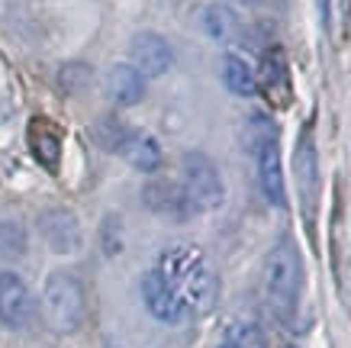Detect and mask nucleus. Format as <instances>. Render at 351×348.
Masks as SVG:
<instances>
[{
  "instance_id": "obj_1",
  "label": "nucleus",
  "mask_w": 351,
  "mask_h": 348,
  "mask_svg": "<svg viewBox=\"0 0 351 348\" xmlns=\"http://www.w3.org/2000/svg\"><path fill=\"white\" fill-rule=\"evenodd\" d=\"M155 271L174 290V297L181 300L191 316H203V313L213 310L219 281H216L206 255L197 245H171V248H165Z\"/></svg>"
},
{
  "instance_id": "obj_2",
  "label": "nucleus",
  "mask_w": 351,
  "mask_h": 348,
  "mask_svg": "<svg viewBox=\"0 0 351 348\" xmlns=\"http://www.w3.org/2000/svg\"><path fill=\"white\" fill-rule=\"evenodd\" d=\"M300 294H303V258L297 245L284 239L265 258V300L277 313V319L287 323L297 313Z\"/></svg>"
},
{
  "instance_id": "obj_3",
  "label": "nucleus",
  "mask_w": 351,
  "mask_h": 348,
  "mask_svg": "<svg viewBox=\"0 0 351 348\" xmlns=\"http://www.w3.org/2000/svg\"><path fill=\"white\" fill-rule=\"evenodd\" d=\"M43 323L52 329L55 336H71L84 326L87 316V297H84V284L68 271H55L45 277L43 287Z\"/></svg>"
},
{
  "instance_id": "obj_4",
  "label": "nucleus",
  "mask_w": 351,
  "mask_h": 348,
  "mask_svg": "<svg viewBox=\"0 0 351 348\" xmlns=\"http://www.w3.org/2000/svg\"><path fill=\"white\" fill-rule=\"evenodd\" d=\"M181 190L187 197V203L193 207V213L219 210L226 200L223 174L213 165V159L197 152V148L181 155Z\"/></svg>"
},
{
  "instance_id": "obj_5",
  "label": "nucleus",
  "mask_w": 351,
  "mask_h": 348,
  "mask_svg": "<svg viewBox=\"0 0 351 348\" xmlns=\"http://www.w3.org/2000/svg\"><path fill=\"white\" fill-rule=\"evenodd\" d=\"M248 142H252V148H255L258 181H261L265 197L274 203V207H284V203H287V194H284V174H280V152H277L274 129H271V123H267L265 116H252Z\"/></svg>"
},
{
  "instance_id": "obj_6",
  "label": "nucleus",
  "mask_w": 351,
  "mask_h": 348,
  "mask_svg": "<svg viewBox=\"0 0 351 348\" xmlns=\"http://www.w3.org/2000/svg\"><path fill=\"white\" fill-rule=\"evenodd\" d=\"M39 235L45 239V245L52 248L55 255H75L84 242V235H81V222L71 210H64V207H52V210H43L39 213Z\"/></svg>"
},
{
  "instance_id": "obj_7",
  "label": "nucleus",
  "mask_w": 351,
  "mask_h": 348,
  "mask_svg": "<svg viewBox=\"0 0 351 348\" xmlns=\"http://www.w3.org/2000/svg\"><path fill=\"white\" fill-rule=\"evenodd\" d=\"M129 58L142 78H161L174 65V52H171L168 39L158 32H136L129 43Z\"/></svg>"
},
{
  "instance_id": "obj_8",
  "label": "nucleus",
  "mask_w": 351,
  "mask_h": 348,
  "mask_svg": "<svg viewBox=\"0 0 351 348\" xmlns=\"http://www.w3.org/2000/svg\"><path fill=\"white\" fill-rule=\"evenodd\" d=\"M36 316V303L29 297V287L20 275L0 271V323L7 329H26Z\"/></svg>"
},
{
  "instance_id": "obj_9",
  "label": "nucleus",
  "mask_w": 351,
  "mask_h": 348,
  "mask_svg": "<svg viewBox=\"0 0 351 348\" xmlns=\"http://www.w3.org/2000/svg\"><path fill=\"white\" fill-rule=\"evenodd\" d=\"M142 300H145V310H149L152 316L158 319V323H168V326H174V323H184V319H191V313L184 310V303L174 297V290H171L165 281H161V275L152 268L149 275L142 277Z\"/></svg>"
},
{
  "instance_id": "obj_10",
  "label": "nucleus",
  "mask_w": 351,
  "mask_h": 348,
  "mask_svg": "<svg viewBox=\"0 0 351 348\" xmlns=\"http://www.w3.org/2000/svg\"><path fill=\"white\" fill-rule=\"evenodd\" d=\"M293 171H297V190L300 200L306 207V213L316 210V200H319V159H316V146H313V136L309 129L303 132L297 146V155H293Z\"/></svg>"
},
{
  "instance_id": "obj_11",
  "label": "nucleus",
  "mask_w": 351,
  "mask_h": 348,
  "mask_svg": "<svg viewBox=\"0 0 351 348\" xmlns=\"http://www.w3.org/2000/svg\"><path fill=\"white\" fill-rule=\"evenodd\" d=\"M26 139H29V148L39 165H45L49 171L58 168V159H62V132H58V126H55L52 119L32 116L29 129H26Z\"/></svg>"
},
{
  "instance_id": "obj_12",
  "label": "nucleus",
  "mask_w": 351,
  "mask_h": 348,
  "mask_svg": "<svg viewBox=\"0 0 351 348\" xmlns=\"http://www.w3.org/2000/svg\"><path fill=\"white\" fill-rule=\"evenodd\" d=\"M117 152L136 171H145V174H149V171L161 168V146L149 136V132H126V136L119 139Z\"/></svg>"
},
{
  "instance_id": "obj_13",
  "label": "nucleus",
  "mask_w": 351,
  "mask_h": 348,
  "mask_svg": "<svg viewBox=\"0 0 351 348\" xmlns=\"http://www.w3.org/2000/svg\"><path fill=\"white\" fill-rule=\"evenodd\" d=\"M107 91L119 106H136L145 97V78L132 65H113L107 74Z\"/></svg>"
},
{
  "instance_id": "obj_14",
  "label": "nucleus",
  "mask_w": 351,
  "mask_h": 348,
  "mask_svg": "<svg viewBox=\"0 0 351 348\" xmlns=\"http://www.w3.org/2000/svg\"><path fill=\"white\" fill-rule=\"evenodd\" d=\"M203 32L213 39V43H235L242 36V20L232 7L226 3H210L203 10Z\"/></svg>"
},
{
  "instance_id": "obj_15",
  "label": "nucleus",
  "mask_w": 351,
  "mask_h": 348,
  "mask_svg": "<svg viewBox=\"0 0 351 348\" xmlns=\"http://www.w3.org/2000/svg\"><path fill=\"white\" fill-rule=\"evenodd\" d=\"M145 200L155 213H168V216H191L193 207L184 197L181 184H168V181H158V184H149L145 187Z\"/></svg>"
},
{
  "instance_id": "obj_16",
  "label": "nucleus",
  "mask_w": 351,
  "mask_h": 348,
  "mask_svg": "<svg viewBox=\"0 0 351 348\" xmlns=\"http://www.w3.org/2000/svg\"><path fill=\"white\" fill-rule=\"evenodd\" d=\"M261 81H265V91L271 97H277L280 104H290V68H287V58H284L280 49H271V52L265 55Z\"/></svg>"
},
{
  "instance_id": "obj_17",
  "label": "nucleus",
  "mask_w": 351,
  "mask_h": 348,
  "mask_svg": "<svg viewBox=\"0 0 351 348\" xmlns=\"http://www.w3.org/2000/svg\"><path fill=\"white\" fill-rule=\"evenodd\" d=\"M223 84L232 91L235 97H255L258 94V78L248 68L245 58L239 55H223Z\"/></svg>"
},
{
  "instance_id": "obj_18",
  "label": "nucleus",
  "mask_w": 351,
  "mask_h": 348,
  "mask_svg": "<svg viewBox=\"0 0 351 348\" xmlns=\"http://www.w3.org/2000/svg\"><path fill=\"white\" fill-rule=\"evenodd\" d=\"M226 338H229L232 345H239V348H267L265 329L255 326V323H242V326H235Z\"/></svg>"
},
{
  "instance_id": "obj_19",
  "label": "nucleus",
  "mask_w": 351,
  "mask_h": 348,
  "mask_svg": "<svg viewBox=\"0 0 351 348\" xmlns=\"http://www.w3.org/2000/svg\"><path fill=\"white\" fill-rule=\"evenodd\" d=\"M26 248V239H23L20 222H0V252L3 255H23Z\"/></svg>"
},
{
  "instance_id": "obj_20",
  "label": "nucleus",
  "mask_w": 351,
  "mask_h": 348,
  "mask_svg": "<svg viewBox=\"0 0 351 348\" xmlns=\"http://www.w3.org/2000/svg\"><path fill=\"white\" fill-rule=\"evenodd\" d=\"M90 81V68L87 65H68V68H62V84L64 91H71L75 94L81 84H87Z\"/></svg>"
},
{
  "instance_id": "obj_21",
  "label": "nucleus",
  "mask_w": 351,
  "mask_h": 348,
  "mask_svg": "<svg viewBox=\"0 0 351 348\" xmlns=\"http://www.w3.org/2000/svg\"><path fill=\"white\" fill-rule=\"evenodd\" d=\"M316 7H319L322 23H329V16H332V0H316Z\"/></svg>"
},
{
  "instance_id": "obj_22",
  "label": "nucleus",
  "mask_w": 351,
  "mask_h": 348,
  "mask_svg": "<svg viewBox=\"0 0 351 348\" xmlns=\"http://www.w3.org/2000/svg\"><path fill=\"white\" fill-rule=\"evenodd\" d=\"M219 348H239V345H232V342H229V338H226V342H223V345H219Z\"/></svg>"
},
{
  "instance_id": "obj_23",
  "label": "nucleus",
  "mask_w": 351,
  "mask_h": 348,
  "mask_svg": "<svg viewBox=\"0 0 351 348\" xmlns=\"http://www.w3.org/2000/svg\"><path fill=\"white\" fill-rule=\"evenodd\" d=\"M235 3H258V0H235Z\"/></svg>"
},
{
  "instance_id": "obj_24",
  "label": "nucleus",
  "mask_w": 351,
  "mask_h": 348,
  "mask_svg": "<svg viewBox=\"0 0 351 348\" xmlns=\"http://www.w3.org/2000/svg\"><path fill=\"white\" fill-rule=\"evenodd\" d=\"M284 348H293V345H284Z\"/></svg>"
}]
</instances>
